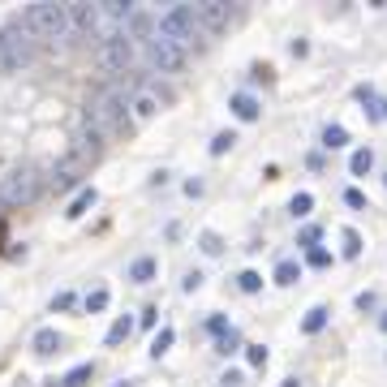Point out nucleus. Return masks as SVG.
Instances as JSON below:
<instances>
[{
  "label": "nucleus",
  "mask_w": 387,
  "mask_h": 387,
  "mask_svg": "<svg viewBox=\"0 0 387 387\" xmlns=\"http://www.w3.org/2000/svg\"><path fill=\"white\" fill-rule=\"evenodd\" d=\"M35 39H65L69 35V13H65V5H52V0H35V5H26V13L18 18Z\"/></svg>",
  "instance_id": "obj_1"
},
{
  "label": "nucleus",
  "mask_w": 387,
  "mask_h": 387,
  "mask_svg": "<svg viewBox=\"0 0 387 387\" xmlns=\"http://www.w3.org/2000/svg\"><path fill=\"white\" fill-rule=\"evenodd\" d=\"M125 91L121 86H103L91 103H86V125L91 129H99V134H108L112 125H121L125 121Z\"/></svg>",
  "instance_id": "obj_2"
},
{
  "label": "nucleus",
  "mask_w": 387,
  "mask_h": 387,
  "mask_svg": "<svg viewBox=\"0 0 387 387\" xmlns=\"http://www.w3.org/2000/svg\"><path fill=\"white\" fill-rule=\"evenodd\" d=\"M159 35H163V39H173L181 52L194 47V43L202 39V26H198L194 5H173V9H163V13H159Z\"/></svg>",
  "instance_id": "obj_3"
},
{
  "label": "nucleus",
  "mask_w": 387,
  "mask_h": 387,
  "mask_svg": "<svg viewBox=\"0 0 387 387\" xmlns=\"http://www.w3.org/2000/svg\"><path fill=\"white\" fill-rule=\"evenodd\" d=\"M39 190H43V177L35 168H26V163L0 173V207H26L39 198Z\"/></svg>",
  "instance_id": "obj_4"
},
{
  "label": "nucleus",
  "mask_w": 387,
  "mask_h": 387,
  "mask_svg": "<svg viewBox=\"0 0 387 387\" xmlns=\"http://www.w3.org/2000/svg\"><path fill=\"white\" fill-rule=\"evenodd\" d=\"M0 43H5V61H9V69H22V65H30L35 61V35L22 26V22H9L5 30H0Z\"/></svg>",
  "instance_id": "obj_5"
},
{
  "label": "nucleus",
  "mask_w": 387,
  "mask_h": 387,
  "mask_svg": "<svg viewBox=\"0 0 387 387\" xmlns=\"http://www.w3.org/2000/svg\"><path fill=\"white\" fill-rule=\"evenodd\" d=\"M95 61H99L103 74H125V69L134 65V43L125 39V30L108 35V39L99 43V52H95Z\"/></svg>",
  "instance_id": "obj_6"
},
{
  "label": "nucleus",
  "mask_w": 387,
  "mask_h": 387,
  "mask_svg": "<svg viewBox=\"0 0 387 387\" xmlns=\"http://www.w3.org/2000/svg\"><path fill=\"white\" fill-rule=\"evenodd\" d=\"M146 61L159 69V74H177L181 65H185V52L173 43V39H163V35H155L151 43H146Z\"/></svg>",
  "instance_id": "obj_7"
},
{
  "label": "nucleus",
  "mask_w": 387,
  "mask_h": 387,
  "mask_svg": "<svg viewBox=\"0 0 387 387\" xmlns=\"http://www.w3.org/2000/svg\"><path fill=\"white\" fill-rule=\"evenodd\" d=\"M194 13H198L202 35H215V30H224L233 22V9L224 5V0H202V5H194Z\"/></svg>",
  "instance_id": "obj_8"
},
{
  "label": "nucleus",
  "mask_w": 387,
  "mask_h": 387,
  "mask_svg": "<svg viewBox=\"0 0 387 387\" xmlns=\"http://www.w3.org/2000/svg\"><path fill=\"white\" fill-rule=\"evenodd\" d=\"M99 151H103V134H99V129H91V125H82V129H78V138H74V146H69V155H74V159H82L86 168H91V163L99 159Z\"/></svg>",
  "instance_id": "obj_9"
},
{
  "label": "nucleus",
  "mask_w": 387,
  "mask_h": 387,
  "mask_svg": "<svg viewBox=\"0 0 387 387\" xmlns=\"http://www.w3.org/2000/svg\"><path fill=\"white\" fill-rule=\"evenodd\" d=\"M155 35H159V18L134 5V13L125 18V39H129V43H134V39H146V43H151Z\"/></svg>",
  "instance_id": "obj_10"
},
{
  "label": "nucleus",
  "mask_w": 387,
  "mask_h": 387,
  "mask_svg": "<svg viewBox=\"0 0 387 387\" xmlns=\"http://www.w3.org/2000/svg\"><path fill=\"white\" fill-rule=\"evenodd\" d=\"M82 173H86V163L74 159V155H65L61 163H52V185H57V190H69V185L82 181Z\"/></svg>",
  "instance_id": "obj_11"
},
{
  "label": "nucleus",
  "mask_w": 387,
  "mask_h": 387,
  "mask_svg": "<svg viewBox=\"0 0 387 387\" xmlns=\"http://www.w3.org/2000/svg\"><path fill=\"white\" fill-rule=\"evenodd\" d=\"M65 13H69V30H95L99 26V5H86V0L65 5Z\"/></svg>",
  "instance_id": "obj_12"
},
{
  "label": "nucleus",
  "mask_w": 387,
  "mask_h": 387,
  "mask_svg": "<svg viewBox=\"0 0 387 387\" xmlns=\"http://www.w3.org/2000/svg\"><path fill=\"white\" fill-rule=\"evenodd\" d=\"M61 345H65V340H61V331H57V327H39V331H35V340H30V349H35L39 357L61 353Z\"/></svg>",
  "instance_id": "obj_13"
},
{
  "label": "nucleus",
  "mask_w": 387,
  "mask_h": 387,
  "mask_svg": "<svg viewBox=\"0 0 387 387\" xmlns=\"http://www.w3.org/2000/svg\"><path fill=\"white\" fill-rule=\"evenodd\" d=\"M229 108H233V117H237V121H258V112H262L258 99H254V95H246V91H237V95L229 99Z\"/></svg>",
  "instance_id": "obj_14"
},
{
  "label": "nucleus",
  "mask_w": 387,
  "mask_h": 387,
  "mask_svg": "<svg viewBox=\"0 0 387 387\" xmlns=\"http://www.w3.org/2000/svg\"><path fill=\"white\" fill-rule=\"evenodd\" d=\"M129 108H134V121H151V117L159 112V95H155V91H138V95L129 99Z\"/></svg>",
  "instance_id": "obj_15"
},
{
  "label": "nucleus",
  "mask_w": 387,
  "mask_h": 387,
  "mask_svg": "<svg viewBox=\"0 0 387 387\" xmlns=\"http://www.w3.org/2000/svg\"><path fill=\"white\" fill-rule=\"evenodd\" d=\"M95 379V362H82V366H74L69 374H61V379H52L47 387H82V383H91Z\"/></svg>",
  "instance_id": "obj_16"
},
{
  "label": "nucleus",
  "mask_w": 387,
  "mask_h": 387,
  "mask_svg": "<svg viewBox=\"0 0 387 387\" xmlns=\"http://www.w3.org/2000/svg\"><path fill=\"white\" fill-rule=\"evenodd\" d=\"M155 271H159V262H155L151 254H142V258L129 262V280H134V284H151V280H155Z\"/></svg>",
  "instance_id": "obj_17"
},
{
  "label": "nucleus",
  "mask_w": 387,
  "mask_h": 387,
  "mask_svg": "<svg viewBox=\"0 0 387 387\" xmlns=\"http://www.w3.org/2000/svg\"><path fill=\"white\" fill-rule=\"evenodd\" d=\"M95 202H99V194H95V185H82V190H78V198L69 202V211H65V219H82V215H86V211H91Z\"/></svg>",
  "instance_id": "obj_18"
},
{
  "label": "nucleus",
  "mask_w": 387,
  "mask_h": 387,
  "mask_svg": "<svg viewBox=\"0 0 387 387\" xmlns=\"http://www.w3.org/2000/svg\"><path fill=\"white\" fill-rule=\"evenodd\" d=\"M129 336H134V318H129V314H121V318H117L112 327H108V336H103V345H108V349H117V345H125Z\"/></svg>",
  "instance_id": "obj_19"
},
{
  "label": "nucleus",
  "mask_w": 387,
  "mask_h": 387,
  "mask_svg": "<svg viewBox=\"0 0 387 387\" xmlns=\"http://www.w3.org/2000/svg\"><path fill=\"white\" fill-rule=\"evenodd\" d=\"M323 327H327V306H314V310H306V318H301V331H306V336H318Z\"/></svg>",
  "instance_id": "obj_20"
},
{
  "label": "nucleus",
  "mask_w": 387,
  "mask_h": 387,
  "mask_svg": "<svg viewBox=\"0 0 387 387\" xmlns=\"http://www.w3.org/2000/svg\"><path fill=\"white\" fill-rule=\"evenodd\" d=\"M370 168H374V151H370V146L353 151V159H349V173H353V177H366Z\"/></svg>",
  "instance_id": "obj_21"
},
{
  "label": "nucleus",
  "mask_w": 387,
  "mask_h": 387,
  "mask_svg": "<svg viewBox=\"0 0 387 387\" xmlns=\"http://www.w3.org/2000/svg\"><path fill=\"white\" fill-rule=\"evenodd\" d=\"M173 340H177V331H173V327H159V331H155V340H151V357L159 362L163 353L173 349Z\"/></svg>",
  "instance_id": "obj_22"
},
{
  "label": "nucleus",
  "mask_w": 387,
  "mask_h": 387,
  "mask_svg": "<svg viewBox=\"0 0 387 387\" xmlns=\"http://www.w3.org/2000/svg\"><path fill=\"white\" fill-rule=\"evenodd\" d=\"M323 146H327V151L349 146V129H345V125H327V129H323Z\"/></svg>",
  "instance_id": "obj_23"
},
{
  "label": "nucleus",
  "mask_w": 387,
  "mask_h": 387,
  "mask_svg": "<svg viewBox=\"0 0 387 387\" xmlns=\"http://www.w3.org/2000/svg\"><path fill=\"white\" fill-rule=\"evenodd\" d=\"M297 280H301V267L293 258H284L280 267H275V284H297Z\"/></svg>",
  "instance_id": "obj_24"
},
{
  "label": "nucleus",
  "mask_w": 387,
  "mask_h": 387,
  "mask_svg": "<svg viewBox=\"0 0 387 387\" xmlns=\"http://www.w3.org/2000/svg\"><path fill=\"white\" fill-rule=\"evenodd\" d=\"M108 301H112V293H108V289H95V293H86V314H103L108 310Z\"/></svg>",
  "instance_id": "obj_25"
},
{
  "label": "nucleus",
  "mask_w": 387,
  "mask_h": 387,
  "mask_svg": "<svg viewBox=\"0 0 387 387\" xmlns=\"http://www.w3.org/2000/svg\"><path fill=\"white\" fill-rule=\"evenodd\" d=\"M340 241H345V258H357V254H362V233H357V229H345Z\"/></svg>",
  "instance_id": "obj_26"
},
{
  "label": "nucleus",
  "mask_w": 387,
  "mask_h": 387,
  "mask_svg": "<svg viewBox=\"0 0 387 387\" xmlns=\"http://www.w3.org/2000/svg\"><path fill=\"white\" fill-rule=\"evenodd\" d=\"M233 142H237V134H233V129L215 134V138H211V155H224V151H233Z\"/></svg>",
  "instance_id": "obj_27"
},
{
  "label": "nucleus",
  "mask_w": 387,
  "mask_h": 387,
  "mask_svg": "<svg viewBox=\"0 0 387 387\" xmlns=\"http://www.w3.org/2000/svg\"><path fill=\"white\" fill-rule=\"evenodd\" d=\"M215 349H219V353H224V357H229V353H237V349H241V336H237V331L229 327V331H224V336H219V345H215Z\"/></svg>",
  "instance_id": "obj_28"
},
{
  "label": "nucleus",
  "mask_w": 387,
  "mask_h": 387,
  "mask_svg": "<svg viewBox=\"0 0 387 387\" xmlns=\"http://www.w3.org/2000/svg\"><path fill=\"white\" fill-rule=\"evenodd\" d=\"M237 284H241V293H258V289H262V275H258V271H241Z\"/></svg>",
  "instance_id": "obj_29"
},
{
  "label": "nucleus",
  "mask_w": 387,
  "mask_h": 387,
  "mask_svg": "<svg viewBox=\"0 0 387 387\" xmlns=\"http://www.w3.org/2000/svg\"><path fill=\"white\" fill-rule=\"evenodd\" d=\"M74 293H57V297H52V314H65V310H74Z\"/></svg>",
  "instance_id": "obj_30"
},
{
  "label": "nucleus",
  "mask_w": 387,
  "mask_h": 387,
  "mask_svg": "<svg viewBox=\"0 0 387 387\" xmlns=\"http://www.w3.org/2000/svg\"><path fill=\"white\" fill-rule=\"evenodd\" d=\"M246 362L262 370V366H267V349H262V345H250V349H246Z\"/></svg>",
  "instance_id": "obj_31"
},
{
  "label": "nucleus",
  "mask_w": 387,
  "mask_h": 387,
  "mask_svg": "<svg viewBox=\"0 0 387 387\" xmlns=\"http://www.w3.org/2000/svg\"><path fill=\"white\" fill-rule=\"evenodd\" d=\"M289 207H293V215H310V207H314V198H310V194H297V198H293Z\"/></svg>",
  "instance_id": "obj_32"
},
{
  "label": "nucleus",
  "mask_w": 387,
  "mask_h": 387,
  "mask_svg": "<svg viewBox=\"0 0 387 387\" xmlns=\"http://www.w3.org/2000/svg\"><path fill=\"white\" fill-rule=\"evenodd\" d=\"M181 289H185V293H198V289H202V271H185Z\"/></svg>",
  "instance_id": "obj_33"
},
{
  "label": "nucleus",
  "mask_w": 387,
  "mask_h": 387,
  "mask_svg": "<svg viewBox=\"0 0 387 387\" xmlns=\"http://www.w3.org/2000/svg\"><path fill=\"white\" fill-rule=\"evenodd\" d=\"M207 327H211V336H224V331H229V318H224V314H211Z\"/></svg>",
  "instance_id": "obj_34"
},
{
  "label": "nucleus",
  "mask_w": 387,
  "mask_h": 387,
  "mask_svg": "<svg viewBox=\"0 0 387 387\" xmlns=\"http://www.w3.org/2000/svg\"><path fill=\"white\" fill-rule=\"evenodd\" d=\"M198 241H202V250H207V254H219V250H224V246H219V237H215V233H202Z\"/></svg>",
  "instance_id": "obj_35"
},
{
  "label": "nucleus",
  "mask_w": 387,
  "mask_h": 387,
  "mask_svg": "<svg viewBox=\"0 0 387 387\" xmlns=\"http://www.w3.org/2000/svg\"><path fill=\"white\" fill-rule=\"evenodd\" d=\"M327 262H331V254H327V250H318V246H314V250H310V267H327Z\"/></svg>",
  "instance_id": "obj_36"
},
{
  "label": "nucleus",
  "mask_w": 387,
  "mask_h": 387,
  "mask_svg": "<svg viewBox=\"0 0 387 387\" xmlns=\"http://www.w3.org/2000/svg\"><path fill=\"white\" fill-rule=\"evenodd\" d=\"M345 202H349V207H366V194H362V190H345Z\"/></svg>",
  "instance_id": "obj_37"
},
{
  "label": "nucleus",
  "mask_w": 387,
  "mask_h": 387,
  "mask_svg": "<svg viewBox=\"0 0 387 387\" xmlns=\"http://www.w3.org/2000/svg\"><path fill=\"white\" fill-rule=\"evenodd\" d=\"M219 383H224V387H241L246 379H241V370H229V374H224V379H219Z\"/></svg>",
  "instance_id": "obj_38"
},
{
  "label": "nucleus",
  "mask_w": 387,
  "mask_h": 387,
  "mask_svg": "<svg viewBox=\"0 0 387 387\" xmlns=\"http://www.w3.org/2000/svg\"><path fill=\"white\" fill-rule=\"evenodd\" d=\"M301 246H310V250H314V246H318V229H314V224H310V229H306V233H301Z\"/></svg>",
  "instance_id": "obj_39"
},
{
  "label": "nucleus",
  "mask_w": 387,
  "mask_h": 387,
  "mask_svg": "<svg viewBox=\"0 0 387 387\" xmlns=\"http://www.w3.org/2000/svg\"><path fill=\"white\" fill-rule=\"evenodd\" d=\"M155 318H159V310H155V306H146V310H142V318H138V323H142V327H155Z\"/></svg>",
  "instance_id": "obj_40"
},
{
  "label": "nucleus",
  "mask_w": 387,
  "mask_h": 387,
  "mask_svg": "<svg viewBox=\"0 0 387 387\" xmlns=\"http://www.w3.org/2000/svg\"><path fill=\"white\" fill-rule=\"evenodd\" d=\"M374 301H379V297H374V293H362V297H357V310H370V306H374Z\"/></svg>",
  "instance_id": "obj_41"
},
{
  "label": "nucleus",
  "mask_w": 387,
  "mask_h": 387,
  "mask_svg": "<svg viewBox=\"0 0 387 387\" xmlns=\"http://www.w3.org/2000/svg\"><path fill=\"white\" fill-rule=\"evenodd\" d=\"M0 74H9V61H5V43H0Z\"/></svg>",
  "instance_id": "obj_42"
},
{
  "label": "nucleus",
  "mask_w": 387,
  "mask_h": 387,
  "mask_svg": "<svg viewBox=\"0 0 387 387\" xmlns=\"http://www.w3.org/2000/svg\"><path fill=\"white\" fill-rule=\"evenodd\" d=\"M284 387H301V383H297V379H289V383H284Z\"/></svg>",
  "instance_id": "obj_43"
},
{
  "label": "nucleus",
  "mask_w": 387,
  "mask_h": 387,
  "mask_svg": "<svg viewBox=\"0 0 387 387\" xmlns=\"http://www.w3.org/2000/svg\"><path fill=\"white\" fill-rule=\"evenodd\" d=\"M379 327H383V331H387V314H383V318H379Z\"/></svg>",
  "instance_id": "obj_44"
},
{
  "label": "nucleus",
  "mask_w": 387,
  "mask_h": 387,
  "mask_svg": "<svg viewBox=\"0 0 387 387\" xmlns=\"http://www.w3.org/2000/svg\"><path fill=\"white\" fill-rule=\"evenodd\" d=\"M0 246H5V224H0Z\"/></svg>",
  "instance_id": "obj_45"
},
{
  "label": "nucleus",
  "mask_w": 387,
  "mask_h": 387,
  "mask_svg": "<svg viewBox=\"0 0 387 387\" xmlns=\"http://www.w3.org/2000/svg\"><path fill=\"white\" fill-rule=\"evenodd\" d=\"M112 387H134V383H112Z\"/></svg>",
  "instance_id": "obj_46"
},
{
  "label": "nucleus",
  "mask_w": 387,
  "mask_h": 387,
  "mask_svg": "<svg viewBox=\"0 0 387 387\" xmlns=\"http://www.w3.org/2000/svg\"><path fill=\"white\" fill-rule=\"evenodd\" d=\"M379 112H383V117H387V103H383V108H379Z\"/></svg>",
  "instance_id": "obj_47"
}]
</instances>
